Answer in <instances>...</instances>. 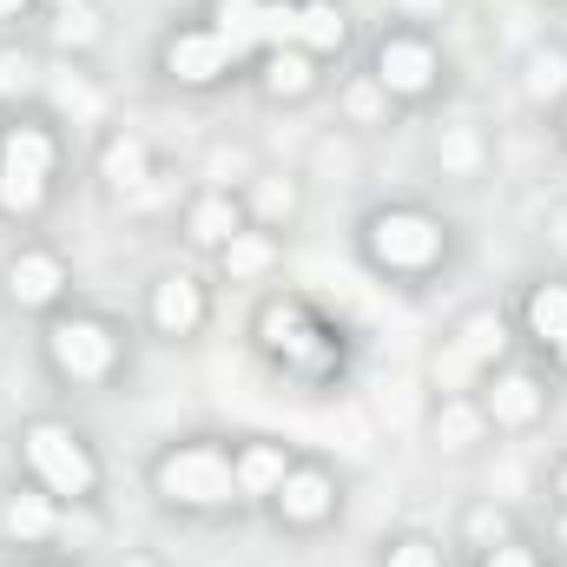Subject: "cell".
I'll list each match as a JSON object with an SVG mask.
<instances>
[{"instance_id":"obj_1","label":"cell","mask_w":567,"mask_h":567,"mask_svg":"<svg viewBox=\"0 0 567 567\" xmlns=\"http://www.w3.org/2000/svg\"><path fill=\"white\" fill-rule=\"evenodd\" d=\"M27 462L40 468V482H47L53 495H86V488H93V462H86V449H80L66 429H53V423L27 429Z\"/></svg>"},{"instance_id":"obj_2","label":"cell","mask_w":567,"mask_h":567,"mask_svg":"<svg viewBox=\"0 0 567 567\" xmlns=\"http://www.w3.org/2000/svg\"><path fill=\"white\" fill-rule=\"evenodd\" d=\"M158 488H165L172 502L212 508V502H225V495H231V468H225V455H218V449H185V455H172V462L158 468Z\"/></svg>"},{"instance_id":"obj_3","label":"cell","mask_w":567,"mask_h":567,"mask_svg":"<svg viewBox=\"0 0 567 567\" xmlns=\"http://www.w3.org/2000/svg\"><path fill=\"white\" fill-rule=\"evenodd\" d=\"M47 165H53L47 133L20 126V133L7 140V165H0V205H7V212H33V205H40V178H47Z\"/></svg>"},{"instance_id":"obj_4","label":"cell","mask_w":567,"mask_h":567,"mask_svg":"<svg viewBox=\"0 0 567 567\" xmlns=\"http://www.w3.org/2000/svg\"><path fill=\"white\" fill-rule=\"evenodd\" d=\"M370 245H377L383 265H429L442 238H435V225L416 218V212H390V218H377V238Z\"/></svg>"},{"instance_id":"obj_5","label":"cell","mask_w":567,"mask_h":567,"mask_svg":"<svg viewBox=\"0 0 567 567\" xmlns=\"http://www.w3.org/2000/svg\"><path fill=\"white\" fill-rule=\"evenodd\" d=\"M53 363H60L66 377H106L113 337H106L100 323H60V330H53Z\"/></svg>"},{"instance_id":"obj_6","label":"cell","mask_w":567,"mask_h":567,"mask_svg":"<svg viewBox=\"0 0 567 567\" xmlns=\"http://www.w3.org/2000/svg\"><path fill=\"white\" fill-rule=\"evenodd\" d=\"M238 53L218 40V33H178L172 40V53H165V66L178 73V80H192V86H205V80H218L225 66H231Z\"/></svg>"},{"instance_id":"obj_7","label":"cell","mask_w":567,"mask_h":567,"mask_svg":"<svg viewBox=\"0 0 567 567\" xmlns=\"http://www.w3.org/2000/svg\"><path fill=\"white\" fill-rule=\"evenodd\" d=\"M429 73H435V60H429L423 40H383V60H377V80L390 86V93H423Z\"/></svg>"},{"instance_id":"obj_8","label":"cell","mask_w":567,"mask_h":567,"mask_svg":"<svg viewBox=\"0 0 567 567\" xmlns=\"http://www.w3.org/2000/svg\"><path fill=\"white\" fill-rule=\"evenodd\" d=\"M218 40H225L231 53L258 47V40H265V0H218Z\"/></svg>"},{"instance_id":"obj_9","label":"cell","mask_w":567,"mask_h":567,"mask_svg":"<svg viewBox=\"0 0 567 567\" xmlns=\"http://www.w3.org/2000/svg\"><path fill=\"white\" fill-rule=\"evenodd\" d=\"M152 310H158L165 330H192V323L205 317V297H198L192 278H172V284H158V303H152Z\"/></svg>"},{"instance_id":"obj_10","label":"cell","mask_w":567,"mask_h":567,"mask_svg":"<svg viewBox=\"0 0 567 567\" xmlns=\"http://www.w3.org/2000/svg\"><path fill=\"white\" fill-rule=\"evenodd\" d=\"M278 502H284L290 522H317V515L330 508V482H323V475H284Z\"/></svg>"},{"instance_id":"obj_11","label":"cell","mask_w":567,"mask_h":567,"mask_svg":"<svg viewBox=\"0 0 567 567\" xmlns=\"http://www.w3.org/2000/svg\"><path fill=\"white\" fill-rule=\"evenodd\" d=\"M53 290H60V265L53 258H20L13 265V297L20 303H47Z\"/></svg>"},{"instance_id":"obj_12","label":"cell","mask_w":567,"mask_h":567,"mask_svg":"<svg viewBox=\"0 0 567 567\" xmlns=\"http://www.w3.org/2000/svg\"><path fill=\"white\" fill-rule=\"evenodd\" d=\"M192 238H205V245H231V238H238V212H231V198H205V205L192 212Z\"/></svg>"},{"instance_id":"obj_13","label":"cell","mask_w":567,"mask_h":567,"mask_svg":"<svg viewBox=\"0 0 567 567\" xmlns=\"http://www.w3.org/2000/svg\"><path fill=\"white\" fill-rule=\"evenodd\" d=\"M238 488H251V495L284 488V455H278V449H251V455L238 462Z\"/></svg>"},{"instance_id":"obj_14","label":"cell","mask_w":567,"mask_h":567,"mask_svg":"<svg viewBox=\"0 0 567 567\" xmlns=\"http://www.w3.org/2000/svg\"><path fill=\"white\" fill-rule=\"evenodd\" d=\"M535 410H542V396H535L528 377H502V383H495V416H502V423H528Z\"/></svg>"},{"instance_id":"obj_15","label":"cell","mask_w":567,"mask_h":567,"mask_svg":"<svg viewBox=\"0 0 567 567\" xmlns=\"http://www.w3.org/2000/svg\"><path fill=\"white\" fill-rule=\"evenodd\" d=\"M528 317H535V330H542L548 343H561V337H567V290H561V284H548V290H535V303H528Z\"/></svg>"},{"instance_id":"obj_16","label":"cell","mask_w":567,"mask_h":567,"mask_svg":"<svg viewBox=\"0 0 567 567\" xmlns=\"http://www.w3.org/2000/svg\"><path fill=\"white\" fill-rule=\"evenodd\" d=\"M297 40H303V47H337V40H343L337 7H297Z\"/></svg>"},{"instance_id":"obj_17","label":"cell","mask_w":567,"mask_h":567,"mask_svg":"<svg viewBox=\"0 0 567 567\" xmlns=\"http://www.w3.org/2000/svg\"><path fill=\"white\" fill-rule=\"evenodd\" d=\"M462 350L482 363V357H495L502 350V317H488V310H475L468 323H462Z\"/></svg>"},{"instance_id":"obj_18","label":"cell","mask_w":567,"mask_h":567,"mask_svg":"<svg viewBox=\"0 0 567 567\" xmlns=\"http://www.w3.org/2000/svg\"><path fill=\"white\" fill-rule=\"evenodd\" d=\"M7 528H13L20 542H40V535L53 528V508H47L40 495H20V502H13V515H7Z\"/></svg>"},{"instance_id":"obj_19","label":"cell","mask_w":567,"mask_h":567,"mask_svg":"<svg viewBox=\"0 0 567 567\" xmlns=\"http://www.w3.org/2000/svg\"><path fill=\"white\" fill-rule=\"evenodd\" d=\"M140 172H145V145L140 140L106 145V178H113V185H140Z\"/></svg>"},{"instance_id":"obj_20","label":"cell","mask_w":567,"mask_h":567,"mask_svg":"<svg viewBox=\"0 0 567 567\" xmlns=\"http://www.w3.org/2000/svg\"><path fill=\"white\" fill-rule=\"evenodd\" d=\"M561 86H567V60L561 53H535V66H528V93H535V100H555Z\"/></svg>"},{"instance_id":"obj_21","label":"cell","mask_w":567,"mask_h":567,"mask_svg":"<svg viewBox=\"0 0 567 567\" xmlns=\"http://www.w3.org/2000/svg\"><path fill=\"white\" fill-rule=\"evenodd\" d=\"M225 265H231L238 278H251V271L271 265V245H265V238H231V245H225Z\"/></svg>"},{"instance_id":"obj_22","label":"cell","mask_w":567,"mask_h":567,"mask_svg":"<svg viewBox=\"0 0 567 567\" xmlns=\"http://www.w3.org/2000/svg\"><path fill=\"white\" fill-rule=\"evenodd\" d=\"M442 442H449V449H462V442H475V429H482V416H475V410H468V403H449V410H442Z\"/></svg>"},{"instance_id":"obj_23","label":"cell","mask_w":567,"mask_h":567,"mask_svg":"<svg viewBox=\"0 0 567 567\" xmlns=\"http://www.w3.org/2000/svg\"><path fill=\"white\" fill-rule=\"evenodd\" d=\"M468 370H475V357H468L462 343H449V350L435 357V383H442V390H462V383H468Z\"/></svg>"},{"instance_id":"obj_24","label":"cell","mask_w":567,"mask_h":567,"mask_svg":"<svg viewBox=\"0 0 567 567\" xmlns=\"http://www.w3.org/2000/svg\"><path fill=\"white\" fill-rule=\"evenodd\" d=\"M303 86H310V66L297 53H278L271 60V93H303Z\"/></svg>"},{"instance_id":"obj_25","label":"cell","mask_w":567,"mask_h":567,"mask_svg":"<svg viewBox=\"0 0 567 567\" xmlns=\"http://www.w3.org/2000/svg\"><path fill=\"white\" fill-rule=\"evenodd\" d=\"M265 40H271L278 53L297 40V7H265Z\"/></svg>"},{"instance_id":"obj_26","label":"cell","mask_w":567,"mask_h":567,"mask_svg":"<svg viewBox=\"0 0 567 567\" xmlns=\"http://www.w3.org/2000/svg\"><path fill=\"white\" fill-rule=\"evenodd\" d=\"M475 152H482L475 133H449V140H442V165H449V172H468V165H475Z\"/></svg>"},{"instance_id":"obj_27","label":"cell","mask_w":567,"mask_h":567,"mask_svg":"<svg viewBox=\"0 0 567 567\" xmlns=\"http://www.w3.org/2000/svg\"><path fill=\"white\" fill-rule=\"evenodd\" d=\"M33 86V66L20 53H0V93H27Z\"/></svg>"},{"instance_id":"obj_28","label":"cell","mask_w":567,"mask_h":567,"mask_svg":"<svg viewBox=\"0 0 567 567\" xmlns=\"http://www.w3.org/2000/svg\"><path fill=\"white\" fill-rule=\"evenodd\" d=\"M390 567H435V548H429V542H403V548L390 555Z\"/></svg>"},{"instance_id":"obj_29","label":"cell","mask_w":567,"mask_h":567,"mask_svg":"<svg viewBox=\"0 0 567 567\" xmlns=\"http://www.w3.org/2000/svg\"><path fill=\"white\" fill-rule=\"evenodd\" d=\"M60 40H66V47H86V40H93V20H86V13H66V20H60Z\"/></svg>"},{"instance_id":"obj_30","label":"cell","mask_w":567,"mask_h":567,"mask_svg":"<svg viewBox=\"0 0 567 567\" xmlns=\"http://www.w3.org/2000/svg\"><path fill=\"white\" fill-rule=\"evenodd\" d=\"M377 106H383V93H377V86H357V93H350V113H357V120H370Z\"/></svg>"},{"instance_id":"obj_31","label":"cell","mask_w":567,"mask_h":567,"mask_svg":"<svg viewBox=\"0 0 567 567\" xmlns=\"http://www.w3.org/2000/svg\"><path fill=\"white\" fill-rule=\"evenodd\" d=\"M468 535H475V542H502V515H475Z\"/></svg>"},{"instance_id":"obj_32","label":"cell","mask_w":567,"mask_h":567,"mask_svg":"<svg viewBox=\"0 0 567 567\" xmlns=\"http://www.w3.org/2000/svg\"><path fill=\"white\" fill-rule=\"evenodd\" d=\"M258 205H265V212H290V185H265Z\"/></svg>"},{"instance_id":"obj_33","label":"cell","mask_w":567,"mask_h":567,"mask_svg":"<svg viewBox=\"0 0 567 567\" xmlns=\"http://www.w3.org/2000/svg\"><path fill=\"white\" fill-rule=\"evenodd\" d=\"M488 567H535V555H522V548H495V561Z\"/></svg>"},{"instance_id":"obj_34","label":"cell","mask_w":567,"mask_h":567,"mask_svg":"<svg viewBox=\"0 0 567 567\" xmlns=\"http://www.w3.org/2000/svg\"><path fill=\"white\" fill-rule=\"evenodd\" d=\"M0 13H20V0H0Z\"/></svg>"},{"instance_id":"obj_35","label":"cell","mask_w":567,"mask_h":567,"mask_svg":"<svg viewBox=\"0 0 567 567\" xmlns=\"http://www.w3.org/2000/svg\"><path fill=\"white\" fill-rule=\"evenodd\" d=\"M555 350H561V357H567V337H561V343H555Z\"/></svg>"},{"instance_id":"obj_36","label":"cell","mask_w":567,"mask_h":567,"mask_svg":"<svg viewBox=\"0 0 567 567\" xmlns=\"http://www.w3.org/2000/svg\"><path fill=\"white\" fill-rule=\"evenodd\" d=\"M561 495H567V475H561Z\"/></svg>"},{"instance_id":"obj_37","label":"cell","mask_w":567,"mask_h":567,"mask_svg":"<svg viewBox=\"0 0 567 567\" xmlns=\"http://www.w3.org/2000/svg\"><path fill=\"white\" fill-rule=\"evenodd\" d=\"M133 567H145V561H133Z\"/></svg>"}]
</instances>
